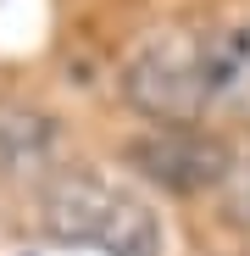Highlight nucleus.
<instances>
[{
  "instance_id": "nucleus-1",
  "label": "nucleus",
  "mask_w": 250,
  "mask_h": 256,
  "mask_svg": "<svg viewBox=\"0 0 250 256\" xmlns=\"http://www.w3.org/2000/svg\"><path fill=\"white\" fill-rule=\"evenodd\" d=\"M122 95L161 128L250 122V22L145 45L122 72Z\"/></svg>"
},
{
  "instance_id": "nucleus-2",
  "label": "nucleus",
  "mask_w": 250,
  "mask_h": 256,
  "mask_svg": "<svg viewBox=\"0 0 250 256\" xmlns=\"http://www.w3.org/2000/svg\"><path fill=\"white\" fill-rule=\"evenodd\" d=\"M39 218L61 245H95L106 256H161V223L156 212L122 184H106L100 173L67 167L45 184Z\"/></svg>"
},
{
  "instance_id": "nucleus-3",
  "label": "nucleus",
  "mask_w": 250,
  "mask_h": 256,
  "mask_svg": "<svg viewBox=\"0 0 250 256\" xmlns=\"http://www.w3.org/2000/svg\"><path fill=\"white\" fill-rule=\"evenodd\" d=\"M122 162L134 167L139 178L173 190V195H200V190H217L234 178V150L228 140L206 134V128H156V134L134 140L122 150Z\"/></svg>"
},
{
  "instance_id": "nucleus-4",
  "label": "nucleus",
  "mask_w": 250,
  "mask_h": 256,
  "mask_svg": "<svg viewBox=\"0 0 250 256\" xmlns=\"http://www.w3.org/2000/svg\"><path fill=\"white\" fill-rule=\"evenodd\" d=\"M56 150V122L22 100H0V178L45 173Z\"/></svg>"
},
{
  "instance_id": "nucleus-5",
  "label": "nucleus",
  "mask_w": 250,
  "mask_h": 256,
  "mask_svg": "<svg viewBox=\"0 0 250 256\" xmlns=\"http://www.w3.org/2000/svg\"><path fill=\"white\" fill-rule=\"evenodd\" d=\"M228 212L239 223H250V162H239L234 178H228Z\"/></svg>"
}]
</instances>
